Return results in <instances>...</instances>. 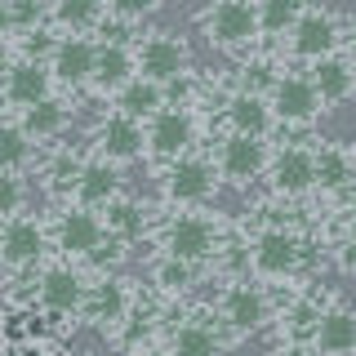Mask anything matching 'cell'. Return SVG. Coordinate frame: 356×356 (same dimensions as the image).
Listing matches in <instances>:
<instances>
[{
    "instance_id": "cell-8",
    "label": "cell",
    "mask_w": 356,
    "mask_h": 356,
    "mask_svg": "<svg viewBox=\"0 0 356 356\" xmlns=\"http://www.w3.org/2000/svg\"><path fill=\"white\" fill-rule=\"evenodd\" d=\"M192 143H196V120H192V111H187V107L165 103L147 120V152L156 156V161L170 165V161H178V156L192 152Z\"/></svg>"
},
{
    "instance_id": "cell-15",
    "label": "cell",
    "mask_w": 356,
    "mask_h": 356,
    "mask_svg": "<svg viewBox=\"0 0 356 356\" xmlns=\"http://www.w3.org/2000/svg\"><path fill=\"white\" fill-rule=\"evenodd\" d=\"M49 67H54V81L63 89H81V85H94V67H98V44L85 40V36H58L49 54Z\"/></svg>"
},
{
    "instance_id": "cell-2",
    "label": "cell",
    "mask_w": 356,
    "mask_h": 356,
    "mask_svg": "<svg viewBox=\"0 0 356 356\" xmlns=\"http://www.w3.org/2000/svg\"><path fill=\"white\" fill-rule=\"evenodd\" d=\"M303 263V241L285 227V222H267V227L254 232L250 241V272L259 281H285V276L298 272Z\"/></svg>"
},
{
    "instance_id": "cell-34",
    "label": "cell",
    "mask_w": 356,
    "mask_h": 356,
    "mask_svg": "<svg viewBox=\"0 0 356 356\" xmlns=\"http://www.w3.org/2000/svg\"><path fill=\"white\" fill-rule=\"evenodd\" d=\"M81 170H85L81 156L58 152V156H49V165H44V178H49V187H67V192H72L76 178H81Z\"/></svg>"
},
{
    "instance_id": "cell-30",
    "label": "cell",
    "mask_w": 356,
    "mask_h": 356,
    "mask_svg": "<svg viewBox=\"0 0 356 356\" xmlns=\"http://www.w3.org/2000/svg\"><path fill=\"white\" fill-rule=\"evenodd\" d=\"M254 5H259L263 36H289V27L298 22V14H303L312 0H254Z\"/></svg>"
},
{
    "instance_id": "cell-16",
    "label": "cell",
    "mask_w": 356,
    "mask_h": 356,
    "mask_svg": "<svg viewBox=\"0 0 356 356\" xmlns=\"http://www.w3.org/2000/svg\"><path fill=\"white\" fill-rule=\"evenodd\" d=\"M129 312H134V298H129L125 281H116V276L107 272V276H98V281L89 285L81 316L89 321V325H98V330H120Z\"/></svg>"
},
{
    "instance_id": "cell-43",
    "label": "cell",
    "mask_w": 356,
    "mask_h": 356,
    "mask_svg": "<svg viewBox=\"0 0 356 356\" xmlns=\"http://www.w3.org/2000/svg\"><path fill=\"white\" fill-rule=\"evenodd\" d=\"M9 356H40V352H36V343H31V348H18V343H14V348H9Z\"/></svg>"
},
{
    "instance_id": "cell-20",
    "label": "cell",
    "mask_w": 356,
    "mask_h": 356,
    "mask_svg": "<svg viewBox=\"0 0 356 356\" xmlns=\"http://www.w3.org/2000/svg\"><path fill=\"white\" fill-rule=\"evenodd\" d=\"M134 76H138V54H129L125 40H98V67H94V89L116 98Z\"/></svg>"
},
{
    "instance_id": "cell-26",
    "label": "cell",
    "mask_w": 356,
    "mask_h": 356,
    "mask_svg": "<svg viewBox=\"0 0 356 356\" xmlns=\"http://www.w3.org/2000/svg\"><path fill=\"white\" fill-rule=\"evenodd\" d=\"M103 18H107V0H49V22L72 31V36L103 27Z\"/></svg>"
},
{
    "instance_id": "cell-31",
    "label": "cell",
    "mask_w": 356,
    "mask_h": 356,
    "mask_svg": "<svg viewBox=\"0 0 356 356\" xmlns=\"http://www.w3.org/2000/svg\"><path fill=\"white\" fill-rule=\"evenodd\" d=\"M152 281H156V289H161V294H187V289L196 285V263L165 254V259L152 267Z\"/></svg>"
},
{
    "instance_id": "cell-44",
    "label": "cell",
    "mask_w": 356,
    "mask_h": 356,
    "mask_svg": "<svg viewBox=\"0 0 356 356\" xmlns=\"http://www.w3.org/2000/svg\"><path fill=\"white\" fill-rule=\"evenodd\" d=\"M352 356H356V352H352Z\"/></svg>"
},
{
    "instance_id": "cell-19",
    "label": "cell",
    "mask_w": 356,
    "mask_h": 356,
    "mask_svg": "<svg viewBox=\"0 0 356 356\" xmlns=\"http://www.w3.org/2000/svg\"><path fill=\"white\" fill-rule=\"evenodd\" d=\"M222 116H227V129L254 134V138H267V134L276 129L272 98H267V94H250V89H236V94L227 98V107H222Z\"/></svg>"
},
{
    "instance_id": "cell-33",
    "label": "cell",
    "mask_w": 356,
    "mask_h": 356,
    "mask_svg": "<svg viewBox=\"0 0 356 356\" xmlns=\"http://www.w3.org/2000/svg\"><path fill=\"white\" fill-rule=\"evenodd\" d=\"M44 5H49V0H5V27H9V36L36 31L40 22H44Z\"/></svg>"
},
{
    "instance_id": "cell-41",
    "label": "cell",
    "mask_w": 356,
    "mask_h": 356,
    "mask_svg": "<svg viewBox=\"0 0 356 356\" xmlns=\"http://www.w3.org/2000/svg\"><path fill=\"white\" fill-rule=\"evenodd\" d=\"M348 58L356 63V18H352V27H348Z\"/></svg>"
},
{
    "instance_id": "cell-6",
    "label": "cell",
    "mask_w": 356,
    "mask_h": 356,
    "mask_svg": "<svg viewBox=\"0 0 356 356\" xmlns=\"http://www.w3.org/2000/svg\"><path fill=\"white\" fill-rule=\"evenodd\" d=\"M267 183H272V192L281 200H298V196L316 192V152L303 147V143H289V147L272 152Z\"/></svg>"
},
{
    "instance_id": "cell-23",
    "label": "cell",
    "mask_w": 356,
    "mask_h": 356,
    "mask_svg": "<svg viewBox=\"0 0 356 356\" xmlns=\"http://www.w3.org/2000/svg\"><path fill=\"white\" fill-rule=\"evenodd\" d=\"M356 183V156L348 147H339V143H325V147H316V187L330 196L348 192Z\"/></svg>"
},
{
    "instance_id": "cell-24",
    "label": "cell",
    "mask_w": 356,
    "mask_h": 356,
    "mask_svg": "<svg viewBox=\"0 0 356 356\" xmlns=\"http://www.w3.org/2000/svg\"><path fill=\"white\" fill-rule=\"evenodd\" d=\"M352 58L348 54H330V58H321V63H312V81H316V89H321V98L325 103H343V98H352V89H356V72H352Z\"/></svg>"
},
{
    "instance_id": "cell-3",
    "label": "cell",
    "mask_w": 356,
    "mask_h": 356,
    "mask_svg": "<svg viewBox=\"0 0 356 356\" xmlns=\"http://www.w3.org/2000/svg\"><path fill=\"white\" fill-rule=\"evenodd\" d=\"M218 321L236 334V339L259 334L267 321H272V303H267L263 285L250 281V276H236V281L222 289V298H218Z\"/></svg>"
},
{
    "instance_id": "cell-11",
    "label": "cell",
    "mask_w": 356,
    "mask_h": 356,
    "mask_svg": "<svg viewBox=\"0 0 356 356\" xmlns=\"http://www.w3.org/2000/svg\"><path fill=\"white\" fill-rule=\"evenodd\" d=\"M138 76H147L156 85H170L178 76H187V44L174 31H156V36L138 40Z\"/></svg>"
},
{
    "instance_id": "cell-10",
    "label": "cell",
    "mask_w": 356,
    "mask_h": 356,
    "mask_svg": "<svg viewBox=\"0 0 356 356\" xmlns=\"http://www.w3.org/2000/svg\"><path fill=\"white\" fill-rule=\"evenodd\" d=\"M272 107H276V120L281 125H312V120L321 116V107H325V98H321V89L312 76H298V72H289L276 81L272 94Z\"/></svg>"
},
{
    "instance_id": "cell-1",
    "label": "cell",
    "mask_w": 356,
    "mask_h": 356,
    "mask_svg": "<svg viewBox=\"0 0 356 356\" xmlns=\"http://www.w3.org/2000/svg\"><path fill=\"white\" fill-rule=\"evenodd\" d=\"M200 31H205V40L214 44V49L241 54L263 36L259 5H254V0H209V5L200 9Z\"/></svg>"
},
{
    "instance_id": "cell-36",
    "label": "cell",
    "mask_w": 356,
    "mask_h": 356,
    "mask_svg": "<svg viewBox=\"0 0 356 356\" xmlns=\"http://www.w3.org/2000/svg\"><path fill=\"white\" fill-rule=\"evenodd\" d=\"M107 9H111V18H120V22H143L161 9V0H107Z\"/></svg>"
},
{
    "instance_id": "cell-13",
    "label": "cell",
    "mask_w": 356,
    "mask_h": 356,
    "mask_svg": "<svg viewBox=\"0 0 356 356\" xmlns=\"http://www.w3.org/2000/svg\"><path fill=\"white\" fill-rule=\"evenodd\" d=\"M85 294L89 285L81 281V272H72V267H44L40 281H36V303L44 316H76V312H85Z\"/></svg>"
},
{
    "instance_id": "cell-37",
    "label": "cell",
    "mask_w": 356,
    "mask_h": 356,
    "mask_svg": "<svg viewBox=\"0 0 356 356\" xmlns=\"http://www.w3.org/2000/svg\"><path fill=\"white\" fill-rule=\"evenodd\" d=\"M0 214H5V218L22 214V174H5V178H0Z\"/></svg>"
},
{
    "instance_id": "cell-12",
    "label": "cell",
    "mask_w": 356,
    "mask_h": 356,
    "mask_svg": "<svg viewBox=\"0 0 356 356\" xmlns=\"http://www.w3.org/2000/svg\"><path fill=\"white\" fill-rule=\"evenodd\" d=\"M54 67L44 63V58H18L9 63V72H5V103L14 107V111H27V107H36L40 98H49L54 94Z\"/></svg>"
},
{
    "instance_id": "cell-9",
    "label": "cell",
    "mask_w": 356,
    "mask_h": 356,
    "mask_svg": "<svg viewBox=\"0 0 356 356\" xmlns=\"http://www.w3.org/2000/svg\"><path fill=\"white\" fill-rule=\"evenodd\" d=\"M289 54H294L298 63H321L334 54V44H339V22H334L330 9L321 5H307L303 14H298V22L289 27Z\"/></svg>"
},
{
    "instance_id": "cell-4",
    "label": "cell",
    "mask_w": 356,
    "mask_h": 356,
    "mask_svg": "<svg viewBox=\"0 0 356 356\" xmlns=\"http://www.w3.org/2000/svg\"><path fill=\"white\" fill-rule=\"evenodd\" d=\"M218 178H222L218 161H205V156L187 152V156H178V161H170V170H165V200H170V205H183V209L205 205V200L214 196Z\"/></svg>"
},
{
    "instance_id": "cell-28",
    "label": "cell",
    "mask_w": 356,
    "mask_h": 356,
    "mask_svg": "<svg viewBox=\"0 0 356 356\" xmlns=\"http://www.w3.org/2000/svg\"><path fill=\"white\" fill-rule=\"evenodd\" d=\"M165 103H170V98H165V85L147 81V76H134V81L116 94V111H125L134 120H152Z\"/></svg>"
},
{
    "instance_id": "cell-22",
    "label": "cell",
    "mask_w": 356,
    "mask_h": 356,
    "mask_svg": "<svg viewBox=\"0 0 356 356\" xmlns=\"http://www.w3.org/2000/svg\"><path fill=\"white\" fill-rule=\"evenodd\" d=\"M312 343L325 356H352L356 352V312H348V307L321 312V325L312 334Z\"/></svg>"
},
{
    "instance_id": "cell-21",
    "label": "cell",
    "mask_w": 356,
    "mask_h": 356,
    "mask_svg": "<svg viewBox=\"0 0 356 356\" xmlns=\"http://www.w3.org/2000/svg\"><path fill=\"white\" fill-rule=\"evenodd\" d=\"M76 205H85V209H107L111 200L120 196V174H116V165L111 161H85V170L81 178H76Z\"/></svg>"
},
{
    "instance_id": "cell-17",
    "label": "cell",
    "mask_w": 356,
    "mask_h": 356,
    "mask_svg": "<svg viewBox=\"0 0 356 356\" xmlns=\"http://www.w3.org/2000/svg\"><path fill=\"white\" fill-rule=\"evenodd\" d=\"M94 147H98L103 161L125 165V161H134V156L147 147V129H143V120L125 116V111H111L103 125L94 129Z\"/></svg>"
},
{
    "instance_id": "cell-18",
    "label": "cell",
    "mask_w": 356,
    "mask_h": 356,
    "mask_svg": "<svg viewBox=\"0 0 356 356\" xmlns=\"http://www.w3.org/2000/svg\"><path fill=\"white\" fill-rule=\"evenodd\" d=\"M0 254H5L9 272H22V267H36L44 259V227L36 218H5V236H0Z\"/></svg>"
},
{
    "instance_id": "cell-27",
    "label": "cell",
    "mask_w": 356,
    "mask_h": 356,
    "mask_svg": "<svg viewBox=\"0 0 356 356\" xmlns=\"http://www.w3.org/2000/svg\"><path fill=\"white\" fill-rule=\"evenodd\" d=\"M67 120H72V111H67V103H63L58 94H49V98H40L36 107L18 111V125L27 129L36 143H44V138H58V134L67 129Z\"/></svg>"
},
{
    "instance_id": "cell-5",
    "label": "cell",
    "mask_w": 356,
    "mask_h": 356,
    "mask_svg": "<svg viewBox=\"0 0 356 356\" xmlns=\"http://www.w3.org/2000/svg\"><path fill=\"white\" fill-rule=\"evenodd\" d=\"M222 250V236H218V222L205 218V214H178L170 227H165V254L174 259H187V263H209L214 254Z\"/></svg>"
},
{
    "instance_id": "cell-29",
    "label": "cell",
    "mask_w": 356,
    "mask_h": 356,
    "mask_svg": "<svg viewBox=\"0 0 356 356\" xmlns=\"http://www.w3.org/2000/svg\"><path fill=\"white\" fill-rule=\"evenodd\" d=\"M103 222H107V236H116V241H134V236H143V227H147V214H143V205L138 200H129V196H116L111 205L103 209Z\"/></svg>"
},
{
    "instance_id": "cell-42",
    "label": "cell",
    "mask_w": 356,
    "mask_h": 356,
    "mask_svg": "<svg viewBox=\"0 0 356 356\" xmlns=\"http://www.w3.org/2000/svg\"><path fill=\"white\" fill-rule=\"evenodd\" d=\"M348 236H356V196H352V205H348Z\"/></svg>"
},
{
    "instance_id": "cell-32",
    "label": "cell",
    "mask_w": 356,
    "mask_h": 356,
    "mask_svg": "<svg viewBox=\"0 0 356 356\" xmlns=\"http://www.w3.org/2000/svg\"><path fill=\"white\" fill-rule=\"evenodd\" d=\"M31 147H36V138H31L18 120H9V125L0 129V165H5V174H22Z\"/></svg>"
},
{
    "instance_id": "cell-14",
    "label": "cell",
    "mask_w": 356,
    "mask_h": 356,
    "mask_svg": "<svg viewBox=\"0 0 356 356\" xmlns=\"http://www.w3.org/2000/svg\"><path fill=\"white\" fill-rule=\"evenodd\" d=\"M54 241H58L63 254L72 259H89L98 245L107 241V222L98 209H85V205H67L58 214V227H54Z\"/></svg>"
},
{
    "instance_id": "cell-39",
    "label": "cell",
    "mask_w": 356,
    "mask_h": 356,
    "mask_svg": "<svg viewBox=\"0 0 356 356\" xmlns=\"http://www.w3.org/2000/svg\"><path fill=\"white\" fill-rule=\"evenodd\" d=\"M334 259H339V267H343L348 276H356V236H348V241H343Z\"/></svg>"
},
{
    "instance_id": "cell-25",
    "label": "cell",
    "mask_w": 356,
    "mask_h": 356,
    "mask_svg": "<svg viewBox=\"0 0 356 356\" xmlns=\"http://www.w3.org/2000/svg\"><path fill=\"white\" fill-rule=\"evenodd\" d=\"M170 356H222V339L209 316H192L170 334Z\"/></svg>"
},
{
    "instance_id": "cell-40",
    "label": "cell",
    "mask_w": 356,
    "mask_h": 356,
    "mask_svg": "<svg viewBox=\"0 0 356 356\" xmlns=\"http://www.w3.org/2000/svg\"><path fill=\"white\" fill-rule=\"evenodd\" d=\"M281 356H325V352H321L316 343H294V348H285Z\"/></svg>"
},
{
    "instance_id": "cell-35",
    "label": "cell",
    "mask_w": 356,
    "mask_h": 356,
    "mask_svg": "<svg viewBox=\"0 0 356 356\" xmlns=\"http://www.w3.org/2000/svg\"><path fill=\"white\" fill-rule=\"evenodd\" d=\"M276 81H281V72H276L272 63H263V58L241 67V89H250V94H272Z\"/></svg>"
},
{
    "instance_id": "cell-38",
    "label": "cell",
    "mask_w": 356,
    "mask_h": 356,
    "mask_svg": "<svg viewBox=\"0 0 356 356\" xmlns=\"http://www.w3.org/2000/svg\"><path fill=\"white\" fill-rule=\"evenodd\" d=\"M120 250H125V241H116V236H107L103 245H98L94 254H89V263L98 267V272H111V267L120 263Z\"/></svg>"
},
{
    "instance_id": "cell-7",
    "label": "cell",
    "mask_w": 356,
    "mask_h": 356,
    "mask_svg": "<svg viewBox=\"0 0 356 356\" xmlns=\"http://www.w3.org/2000/svg\"><path fill=\"white\" fill-rule=\"evenodd\" d=\"M267 165H272V152H267L263 138H254V134H236L227 129L218 143V174L227 178V183H254L259 174H267Z\"/></svg>"
}]
</instances>
